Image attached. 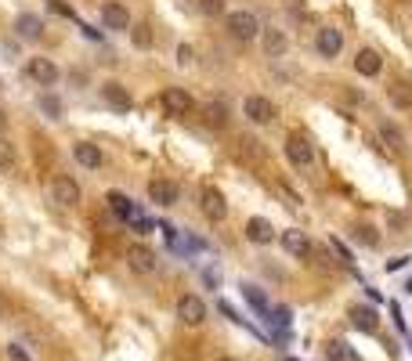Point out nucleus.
<instances>
[{
	"mask_svg": "<svg viewBox=\"0 0 412 361\" xmlns=\"http://www.w3.org/2000/svg\"><path fill=\"white\" fill-rule=\"evenodd\" d=\"M329 361H358V354L347 340H333L329 343Z\"/></svg>",
	"mask_w": 412,
	"mask_h": 361,
	"instance_id": "25",
	"label": "nucleus"
},
{
	"mask_svg": "<svg viewBox=\"0 0 412 361\" xmlns=\"http://www.w3.org/2000/svg\"><path fill=\"white\" fill-rule=\"evenodd\" d=\"M358 239L366 242V246H376V242H380V235H373V228H358Z\"/></svg>",
	"mask_w": 412,
	"mask_h": 361,
	"instance_id": "33",
	"label": "nucleus"
},
{
	"mask_svg": "<svg viewBox=\"0 0 412 361\" xmlns=\"http://www.w3.org/2000/svg\"><path fill=\"white\" fill-rule=\"evenodd\" d=\"M351 322H355V329H362V333H376V325H380L373 307H351Z\"/></svg>",
	"mask_w": 412,
	"mask_h": 361,
	"instance_id": "22",
	"label": "nucleus"
},
{
	"mask_svg": "<svg viewBox=\"0 0 412 361\" xmlns=\"http://www.w3.org/2000/svg\"><path fill=\"white\" fill-rule=\"evenodd\" d=\"M286 159L297 170H311L315 166V148H311V141L304 134H290L286 137Z\"/></svg>",
	"mask_w": 412,
	"mask_h": 361,
	"instance_id": "5",
	"label": "nucleus"
},
{
	"mask_svg": "<svg viewBox=\"0 0 412 361\" xmlns=\"http://www.w3.org/2000/svg\"><path fill=\"white\" fill-rule=\"evenodd\" d=\"M279 242L290 257H308L311 253V239H308V231H300V228H286Z\"/></svg>",
	"mask_w": 412,
	"mask_h": 361,
	"instance_id": "13",
	"label": "nucleus"
},
{
	"mask_svg": "<svg viewBox=\"0 0 412 361\" xmlns=\"http://www.w3.org/2000/svg\"><path fill=\"white\" fill-rule=\"evenodd\" d=\"M73 159L80 166H87V170H98L105 163V155H102L98 145H91V141H76V145H73Z\"/></svg>",
	"mask_w": 412,
	"mask_h": 361,
	"instance_id": "17",
	"label": "nucleus"
},
{
	"mask_svg": "<svg viewBox=\"0 0 412 361\" xmlns=\"http://www.w3.org/2000/svg\"><path fill=\"white\" fill-rule=\"evenodd\" d=\"M40 108H44V113L51 116V119H62V101L55 98V94H44V98H40Z\"/></svg>",
	"mask_w": 412,
	"mask_h": 361,
	"instance_id": "29",
	"label": "nucleus"
},
{
	"mask_svg": "<svg viewBox=\"0 0 412 361\" xmlns=\"http://www.w3.org/2000/svg\"><path fill=\"white\" fill-rule=\"evenodd\" d=\"M134 43H138V47H149V43H152L149 26H134Z\"/></svg>",
	"mask_w": 412,
	"mask_h": 361,
	"instance_id": "31",
	"label": "nucleus"
},
{
	"mask_svg": "<svg viewBox=\"0 0 412 361\" xmlns=\"http://www.w3.org/2000/svg\"><path fill=\"white\" fill-rule=\"evenodd\" d=\"M315 47H319L322 58H337L344 51V33L337 26H326V29H319V37H315Z\"/></svg>",
	"mask_w": 412,
	"mask_h": 361,
	"instance_id": "10",
	"label": "nucleus"
},
{
	"mask_svg": "<svg viewBox=\"0 0 412 361\" xmlns=\"http://www.w3.org/2000/svg\"><path fill=\"white\" fill-rule=\"evenodd\" d=\"M246 239L257 242V246L275 242V224L268 221V217H250V221H246Z\"/></svg>",
	"mask_w": 412,
	"mask_h": 361,
	"instance_id": "15",
	"label": "nucleus"
},
{
	"mask_svg": "<svg viewBox=\"0 0 412 361\" xmlns=\"http://www.w3.org/2000/svg\"><path fill=\"white\" fill-rule=\"evenodd\" d=\"M225 29H228V37L232 40H239V43H250V40H257L261 37V19L253 14L250 8H239V11H228L225 14Z\"/></svg>",
	"mask_w": 412,
	"mask_h": 361,
	"instance_id": "1",
	"label": "nucleus"
},
{
	"mask_svg": "<svg viewBox=\"0 0 412 361\" xmlns=\"http://www.w3.org/2000/svg\"><path fill=\"white\" fill-rule=\"evenodd\" d=\"M26 72H29V80L40 84V87H55V84H58V76H62L51 58H29Z\"/></svg>",
	"mask_w": 412,
	"mask_h": 361,
	"instance_id": "9",
	"label": "nucleus"
},
{
	"mask_svg": "<svg viewBox=\"0 0 412 361\" xmlns=\"http://www.w3.org/2000/svg\"><path fill=\"white\" fill-rule=\"evenodd\" d=\"M405 293H409V296H412V278H409V282H405Z\"/></svg>",
	"mask_w": 412,
	"mask_h": 361,
	"instance_id": "37",
	"label": "nucleus"
},
{
	"mask_svg": "<svg viewBox=\"0 0 412 361\" xmlns=\"http://www.w3.org/2000/svg\"><path fill=\"white\" fill-rule=\"evenodd\" d=\"M387 98H391L394 108H412V87L409 84H391Z\"/></svg>",
	"mask_w": 412,
	"mask_h": 361,
	"instance_id": "23",
	"label": "nucleus"
},
{
	"mask_svg": "<svg viewBox=\"0 0 412 361\" xmlns=\"http://www.w3.org/2000/svg\"><path fill=\"white\" fill-rule=\"evenodd\" d=\"M217 361H239V358H217Z\"/></svg>",
	"mask_w": 412,
	"mask_h": 361,
	"instance_id": "38",
	"label": "nucleus"
},
{
	"mask_svg": "<svg viewBox=\"0 0 412 361\" xmlns=\"http://www.w3.org/2000/svg\"><path fill=\"white\" fill-rule=\"evenodd\" d=\"M0 315H4V300H0Z\"/></svg>",
	"mask_w": 412,
	"mask_h": 361,
	"instance_id": "39",
	"label": "nucleus"
},
{
	"mask_svg": "<svg viewBox=\"0 0 412 361\" xmlns=\"http://www.w3.org/2000/svg\"><path fill=\"white\" fill-rule=\"evenodd\" d=\"M4 127H8V116H4V108H0V137H4Z\"/></svg>",
	"mask_w": 412,
	"mask_h": 361,
	"instance_id": "36",
	"label": "nucleus"
},
{
	"mask_svg": "<svg viewBox=\"0 0 412 361\" xmlns=\"http://www.w3.org/2000/svg\"><path fill=\"white\" fill-rule=\"evenodd\" d=\"M15 163H19V152H15V145L8 137H0V174H11Z\"/></svg>",
	"mask_w": 412,
	"mask_h": 361,
	"instance_id": "24",
	"label": "nucleus"
},
{
	"mask_svg": "<svg viewBox=\"0 0 412 361\" xmlns=\"http://www.w3.org/2000/svg\"><path fill=\"white\" fill-rule=\"evenodd\" d=\"M243 113L250 123H257V127H268V123L275 119V101L264 98V94H250V98L243 101Z\"/></svg>",
	"mask_w": 412,
	"mask_h": 361,
	"instance_id": "6",
	"label": "nucleus"
},
{
	"mask_svg": "<svg viewBox=\"0 0 412 361\" xmlns=\"http://www.w3.org/2000/svg\"><path fill=\"white\" fill-rule=\"evenodd\" d=\"M203 14H210V19H217L221 11H225V0H196Z\"/></svg>",
	"mask_w": 412,
	"mask_h": 361,
	"instance_id": "30",
	"label": "nucleus"
},
{
	"mask_svg": "<svg viewBox=\"0 0 412 361\" xmlns=\"http://www.w3.org/2000/svg\"><path fill=\"white\" fill-rule=\"evenodd\" d=\"M206 119H210V127H225L228 123V113H225V105H206Z\"/></svg>",
	"mask_w": 412,
	"mask_h": 361,
	"instance_id": "28",
	"label": "nucleus"
},
{
	"mask_svg": "<svg viewBox=\"0 0 412 361\" xmlns=\"http://www.w3.org/2000/svg\"><path fill=\"white\" fill-rule=\"evenodd\" d=\"M102 26H105V29H113V33H127V29H131V11L113 0V4H105V8H102Z\"/></svg>",
	"mask_w": 412,
	"mask_h": 361,
	"instance_id": "11",
	"label": "nucleus"
},
{
	"mask_svg": "<svg viewBox=\"0 0 412 361\" xmlns=\"http://www.w3.org/2000/svg\"><path fill=\"white\" fill-rule=\"evenodd\" d=\"M105 202H109V210H113L116 217H123V221H127V224H131V221H134V213H138V206H134V202H131V199H127L123 192H109V195H105Z\"/></svg>",
	"mask_w": 412,
	"mask_h": 361,
	"instance_id": "21",
	"label": "nucleus"
},
{
	"mask_svg": "<svg viewBox=\"0 0 412 361\" xmlns=\"http://www.w3.org/2000/svg\"><path fill=\"white\" fill-rule=\"evenodd\" d=\"M160 105H163L167 116H188L192 113V94H188L185 87H167L160 94Z\"/></svg>",
	"mask_w": 412,
	"mask_h": 361,
	"instance_id": "7",
	"label": "nucleus"
},
{
	"mask_svg": "<svg viewBox=\"0 0 412 361\" xmlns=\"http://www.w3.org/2000/svg\"><path fill=\"white\" fill-rule=\"evenodd\" d=\"M261 43H264V51L268 58H279V55H286V47H290V37L282 33V29H261Z\"/></svg>",
	"mask_w": 412,
	"mask_h": 361,
	"instance_id": "19",
	"label": "nucleus"
},
{
	"mask_svg": "<svg viewBox=\"0 0 412 361\" xmlns=\"http://www.w3.org/2000/svg\"><path fill=\"white\" fill-rule=\"evenodd\" d=\"M15 33H19L22 40H40L44 37V19L33 11H22L19 19H15Z\"/></svg>",
	"mask_w": 412,
	"mask_h": 361,
	"instance_id": "16",
	"label": "nucleus"
},
{
	"mask_svg": "<svg viewBox=\"0 0 412 361\" xmlns=\"http://www.w3.org/2000/svg\"><path fill=\"white\" fill-rule=\"evenodd\" d=\"M329 249H333V257H337L344 268H355V253L344 246V239H337V235H333V239H329Z\"/></svg>",
	"mask_w": 412,
	"mask_h": 361,
	"instance_id": "26",
	"label": "nucleus"
},
{
	"mask_svg": "<svg viewBox=\"0 0 412 361\" xmlns=\"http://www.w3.org/2000/svg\"><path fill=\"white\" fill-rule=\"evenodd\" d=\"M391 315H394V325H398V329H405V318H402V311H398V304H391Z\"/></svg>",
	"mask_w": 412,
	"mask_h": 361,
	"instance_id": "35",
	"label": "nucleus"
},
{
	"mask_svg": "<svg viewBox=\"0 0 412 361\" xmlns=\"http://www.w3.org/2000/svg\"><path fill=\"white\" fill-rule=\"evenodd\" d=\"M127 268H131L134 275H145V278H149V275H156V271H160V257H156L149 246L134 242L131 249H127Z\"/></svg>",
	"mask_w": 412,
	"mask_h": 361,
	"instance_id": "4",
	"label": "nucleus"
},
{
	"mask_svg": "<svg viewBox=\"0 0 412 361\" xmlns=\"http://www.w3.org/2000/svg\"><path fill=\"white\" fill-rule=\"evenodd\" d=\"M178 184L174 181H163V177H156V181H149V199L156 202V206H174L178 202Z\"/></svg>",
	"mask_w": 412,
	"mask_h": 361,
	"instance_id": "14",
	"label": "nucleus"
},
{
	"mask_svg": "<svg viewBox=\"0 0 412 361\" xmlns=\"http://www.w3.org/2000/svg\"><path fill=\"white\" fill-rule=\"evenodd\" d=\"M51 202L62 210H73L76 202H80V184H76V177L69 174H55L51 177Z\"/></svg>",
	"mask_w": 412,
	"mask_h": 361,
	"instance_id": "3",
	"label": "nucleus"
},
{
	"mask_svg": "<svg viewBox=\"0 0 412 361\" xmlns=\"http://www.w3.org/2000/svg\"><path fill=\"white\" fill-rule=\"evenodd\" d=\"M380 134H384V141H387V148H394V152H402L405 148V137L398 134L391 127V123H384V127H380Z\"/></svg>",
	"mask_w": 412,
	"mask_h": 361,
	"instance_id": "27",
	"label": "nucleus"
},
{
	"mask_svg": "<svg viewBox=\"0 0 412 361\" xmlns=\"http://www.w3.org/2000/svg\"><path fill=\"white\" fill-rule=\"evenodd\" d=\"M243 296H246V304L253 307V311H257V318H264L268 325H272V304H268V296L257 289V286H250V282H243Z\"/></svg>",
	"mask_w": 412,
	"mask_h": 361,
	"instance_id": "18",
	"label": "nucleus"
},
{
	"mask_svg": "<svg viewBox=\"0 0 412 361\" xmlns=\"http://www.w3.org/2000/svg\"><path fill=\"white\" fill-rule=\"evenodd\" d=\"M409 260H412V257H394V260H387V271H391V275H394V271H402Z\"/></svg>",
	"mask_w": 412,
	"mask_h": 361,
	"instance_id": "34",
	"label": "nucleus"
},
{
	"mask_svg": "<svg viewBox=\"0 0 412 361\" xmlns=\"http://www.w3.org/2000/svg\"><path fill=\"white\" fill-rule=\"evenodd\" d=\"M178 318L185 322V325H203L206 322V304H203V296H196V293H185V296H178Z\"/></svg>",
	"mask_w": 412,
	"mask_h": 361,
	"instance_id": "8",
	"label": "nucleus"
},
{
	"mask_svg": "<svg viewBox=\"0 0 412 361\" xmlns=\"http://www.w3.org/2000/svg\"><path fill=\"white\" fill-rule=\"evenodd\" d=\"M102 98H105V105H113L116 113H131V108H134V98H131V94H127V87L116 84V80L102 84Z\"/></svg>",
	"mask_w": 412,
	"mask_h": 361,
	"instance_id": "12",
	"label": "nucleus"
},
{
	"mask_svg": "<svg viewBox=\"0 0 412 361\" xmlns=\"http://www.w3.org/2000/svg\"><path fill=\"white\" fill-rule=\"evenodd\" d=\"M199 210H203V217L206 221H225L228 217V199H225V192L221 188H214V184H203L199 188Z\"/></svg>",
	"mask_w": 412,
	"mask_h": 361,
	"instance_id": "2",
	"label": "nucleus"
},
{
	"mask_svg": "<svg viewBox=\"0 0 412 361\" xmlns=\"http://www.w3.org/2000/svg\"><path fill=\"white\" fill-rule=\"evenodd\" d=\"M8 358H11V361H33V358L19 347V343H8Z\"/></svg>",
	"mask_w": 412,
	"mask_h": 361,
	"instance_id": "32",
	"label": "nucleus"
},
{
	"mask_svg": "<svg viewBox=\"0 0 412 361\" xmlns=\"http://www.w3.org/2000/svg\"><path fill=\"white\" fill-rule=\"evenodd\" d=\"M380 69H384V58H380L373 47H362V51L355 55V72H362V76H380Z\"/></svg>",
	"mask_w": 412,
	"mask_h": 361,
	"instance_id": "20",
	"label": "nucleus"
}]
</instances>
